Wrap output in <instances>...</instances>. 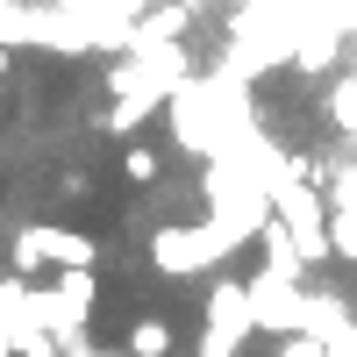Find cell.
I'll use <instances>...</instances> for the list:
<instances>
[{"instance_id":"obj_6","label":"cell","mask_w":357,"mask_h":357,"mask_svg":"<svg viewBox=\"0 0 357 357\" xmlns=\"http://www.w3.org/2000/svg\"><path fill=\"white\" fill-rule=\"evenodd\" d=\"M158 172H165V158L151 151V143H129V151H122V178H129V186H158Z\"/></svg>"},{"instance_id":"obj_4","label":"cell","mask_w":357,"mask_h":357,"mask_svg":"<svg viewBox=\"0 0 357 357\" xmlns=\"http://www.w3.org/2000/svg\"><path fill=\"white\" fill-rule=\"evenodd\" d=\"M122 350H129V357H172V321H165V314H136Z\"/></svg>"},{"instance_id":"obj_10","label":"cell","mask_w":357,"mask_h":357,"mask_svg":"<svg viewBox=\"0 0 357 357\" xmlns=\"http://www.w3.org/2000/svg\"><path fill=\"white\" fill-rule=\"evenodd\" d=\"M0 107H8V79H0Z\"/></svg>"},{"instance_id":"obj_2","label":"cell","mask_w":357,"mask_h":357,"mask_svg":"<svg viewBox=\"0 0 357 357\" xmlns=\"http://www.w3.org/2000/svg\"><path fill=\"white\" fill-rule=\"evenodd\" d=\"M229 243H222V229H158L151 236V264L165 279H193V272H207Z\"/></svg>"},{"instance_id":"obj_5","label":"cell","mask_w":357,"mask_h":357,"mask_svg":"<svg viewBox=\"0 0 357 357\" xmlns=\"http://www.w3.org/2000/svg\"><path fill=\"white\" fill-rule=\"evenodd\" d=\"M329 129L336 136H357V72L329 86Z\"/></svg>"},{"instance_id":"obj_3","label":"cell","mask_w":357,"mask_h":357,"mask_svg":"<svg viewBox=\"0 0 357 357\" xmlns=\"http://www.w3.org/2000/svg\"><path fill=\"white\" fill-rule=\"evenodd\" d=\"M250 286H236L222 279L215 286V301H207V336H200V357H236V343L250 336Z\"/></svg>"},{"instance_id":"obj_9","label":"cell","mask_w":357,"mask_h":357,"mask_svg":"<svg viewBox=\"0 0 357 357\" xmlns=\"http://www.w3.org/2000/svg\"><path fill=\"white\" fill-rule=\"evenodd\" d=\"M172 8H186V15H193V8H207V0H172Z\"/></svg>"},{"instance_id":"obj_7","label":"cell","mask_w":357,"mask_h":357,"mask_svg":"<svg viewBox=\"0 0 357 357\" xmlns=\"http://www.w3.org/2000/svg\"><path fill=\"white\" fill-rule=\"evenodd\" d=\"M279 357H329V350H321L314 336H286V343H279Z\"/></svg>"},{"instance_id":"obj_1","label":"cell","mask_w":357,"mask_h":357,"mask_svg":"<svg viewBox=\"0 0 357 357\" xmlns=\"http://www.w3.org/2000/svg\"><path fill=\"white\" fill-rule=\"evenodd\" d=\"M43 264H57V272L100 264V243H93L86 229H50V222H36V229H22V236H15V279L43 272Z\"/></svg>"},{"instance_id":"obj_8","label":"cell","mask_w":357,"mask_h":357,"mask_svg":"<svg viewBox=\"0 0 357 357\" xmlns=\"http://www.w3.org/2000/svg\"><path fill=\"white\" fill-rule=\"evenodd\" d=\"M8 65H15V43H8V36H0V79H8Z\"/></svg>"}]
</instances>
